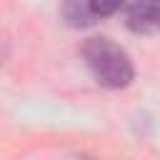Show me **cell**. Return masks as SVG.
<instances>
[{
  "instance_id": "7a4b0ae2",
  "label": "cell",
  "mask_w": 160,
  "mask_h": 160,
  "mask_svg": "<svg viewBox=\"0 0 160 160\" xmlns=\"http://www.w3.org/2000/svg\"><path fill=\"white\" fill-rule=\"evenodd\" d=\"M128 28L135 32L160 30V0H125L122 2Z\"/></svg>"
},
{
  "instance_id": "6da1fadb",
  "label": "cell",
  "mask_w": 160,
  "mask_h": 160,
  "mask_svg": "<svg viewBox=\"0 0 160 160\" xmlns=\"http://www.w3.org/2000/svg\"><path fill=\"white\" fill-rule=\"evenodd\" d=\"M82 60L92 78L102 88H125L132 80V62L130 55L108 38H90L82 45Z\"/></svg>"
}]
</instances>
